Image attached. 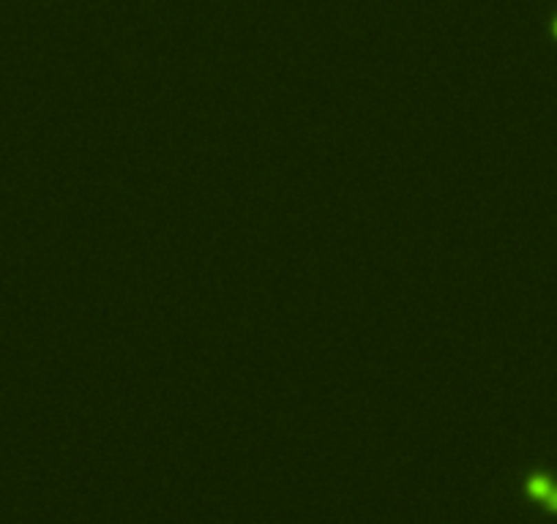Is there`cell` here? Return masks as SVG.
<instances>
[{"label":"cell","mask_w":557,"mask_h":524,"mask_svg":"<svg viewBox=\"0 0 557 524\" xmlns=\"http://www.w3.org/2000/svg\"><path fill=\"white\" fill-rule=\"evenodd\" d=\"M530 492L547 500V494L552 492V486H549V481H547V478H533V481H530Z\"/></svg>","instance_id":"6da1fadb"}]
</instances>
